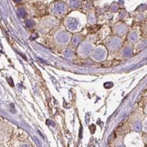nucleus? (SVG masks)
<instances>
[{
  "label": "nucleus",
  "mask_w": 147,
  "mask_h": 147,
  "mask_svg": "<svg viewBox=\"0 0 147 147\" xmlns=\"http://www.w3.org/2000/svg\"><path fill=\"white\" fill-rule=\"evenodd\" d=\"M18 14H19L20 16L22 17V18H24V17L26 16L25 11H24V9H22V8H20L18 10Z\"/></svg>",
  "instance_id": "1"
},
{
  "label": "nucleus",
  "mask_w": 147,
  "mask_h": 147,
  "mask_svg": "<svg viewBox=\"0 0 147 147\" xmlns=\"http://www.w3.org/2000/svg\"><path fill=\"white\" fill-rule=\"evenodd\" d=\"M26 24H27V27H31L32 26L34 25V22L31 20H27V21H26Z\"/></svg>",
  "instance_id": "2"
},
{
  "label": "nucleus",
  "mask_w": 147,
  "mask_h": 147,
  "mask_svg": "<svg viewBox=\"0 0 147 147\" xmlns=\"http://www.w3.org/2000/svg\"><path fill=\"white\" fill-rule=\"evenodd\" d=\"M23 147H28V146H23Z\"/></svg>",
  "instance_id": "3"
},
{
  "label": "nucleus",
  "mask_w": 147,
  "mask_h": 147,
  "mask_svg": "<svg viewBox=\"0 0 147 147\" xmlns=\"http://www.w3.org/2000/svg\"><path fill=\"white\" fill-rule=\"evenodd\" d=\"M0 147H1V146H0Z\"/></svg>",
  "instance_id": "4"
}]
</instances>
